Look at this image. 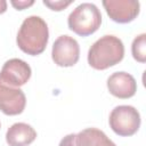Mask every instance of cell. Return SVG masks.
I'll list each match as a JSON object with an SVG mask.
<instances>
[{"instance_id":"cell-1","label":"cell","mask_w":146,"mask_h":146,"mask_svg":"<svg viewBox=\"0 0 146 146\" xmlns=\"http://www.w3.org/2000/svg\"><path fill=\"white\" fill-rule=\"evenodd\" d=\"M48 40V25L43 18L36 15H31L23 21L16 36L18 48L31 56H36L43 52Z\"/></svg>"},{"instance_id":"cell-2","label":"cell","mask_w":146,"mask_h":146,"mask_svg":"<svg viewBox=\"0 0 146 146\" xmlns=\"http://www.w3.org/2000/svg\"><path fill=\"white\" fill-rule=\"evenodd\" d=\"M124 57V46L120 38L106 34L96 40L88 50V64L95 70H106L119 64Z\"/></svg>"},{"instance_id":"cell-3","label":"cell","mask_w":146,"mask_h":146,"mask_svg":"<svg viewBox=\"0 0 146 146\" xmlns=\"http://www.w3.org/2000/svg\"><path fill=\"white\" fill-rule=\"evenodd\" d=\"M102 24V14L98 7L91 2H82L76 6L67 17V25L71 31L80 36H88L95 33Z\"/></svg>"},{"instance_id":"cell-4","label":"cell","mask_w":146,"mask_h":146,"mask_svg":"<svg viewBox=\"0 0 146 146\" xmlns=\"http://www.w3.org/2000/svg\"><path fill=\"white\" fill-rule=\"evenodd\" d=\"M110 128L121 137H129L135 135L141 123L139 112L131 105L115 106L110 113Z\"/></svg>"},{"instance_id":"cell-5","label":"cell","mask_w":146,"mask_h":146,"mask_svg":"<svg viewBox=\"0 0 146 146\" xmlns=\"http://www.w3.org/2000/svg\"><path fill=\"white\" fill-rule=\"evenodd\" d=\"M51 58L57 66L71 67L74 66L80 58V46L79 42L67 35H59L52 43Z\"/></svg>"},{"instance_id":"cell-6","label":"cell","mask_w":146,"mask_h":146,"mask_svg":"<svg viewBox=\"0 0 146 146\" xmlns=\"http://www.w3.org/2000/svg\"><path fill=\"white\" fill-rule=\"evenodd\" d=\"M103 6L108 17L120 24L132 22L140 10V3L136 0H104Z\"/></svg>"},{"instance_id":"cell-7","label":"cell","mask_w":146,"mask_h":146,"mask_svg":"<svg viewBox=\"0 0 146 146\" xmlns=\"http://www.w3.org/2000/svg\"><path fill=\"white\" fill-rule=\"evenodd\" d=\"M26 106V97L22 89L11 87L0 79V111L6 115H18Z\"/></svg>"},{"instance_id":"cell-8","label":"cell","mask_w":146,"mask_h":146,"mask_svg":"<svg viewBox=\"0 0 146 146\" xmlns=\"http://www.w3.org/2000/svg\"><path fill=\"white\" fill-rule=\"evenodd\" d=\"M31 75V66L21 58H10L6 60L0 71V79L5 83L17 88L24 86L30 80Z\"/></svg>"},{"instance_id":"cell-9","label":"cell","mask_w":146,"mask_h":146,"mask_svg":"<svg viewBox=\"0 0 146 146\" xmlns=\"http://www.w3.org/2000/svg\"><path fill=\"white\" fill-rule=\"evenodd\" d=\"M106 86L110 94L120 99L131 98L137 91L136 79L130 73L123 71L111 74L107 78Z\"/></svg>"},{"instance_id":"cell-10","label":"cell","mask_w":146,"mask_h":146,"mask_svg":"<svg viewBox=\"0 0 146 146\" xmlns=\"http://www.w3.org/2000/svg\"><path fill=\"white\" fill-rule=\"evenodd\" d=\"M36 138L34 128L24 122L10 125L6 132V141L9 146H29Z\"/></svg>"},{"instance_id":"cell-11","label":"cell","mask_w":146,"mask_h":146,"mask_svg":"<svg viewBox=\"0 0 146 146\" xmlns=\"http://www.w3.org/2000/svg\"><path fill=\"white\" fill-rule=\"evenodd\" d=\"M76 146H116L104 131L97 128H87L75 135Z\"/></svg>"},{"instance_id":"cell-12","label":"cell","mask_w":146,"mask_h":146,"mask_svg":"<svg viewBox=\"0 0 146 146\" xmlns=\"http://www.w3.org/2000/svg\"><path fill=\"white\" fill-rule=\"evenodd\" d=\"M131 54L135 60L138 63L146 62V34L140 33L131 43Z\"/></svg>"},{"instance_id":"cell-13","label":"cell","mask_w":146,"mask_h":146,"mask_svg":"<svg viewBox=\"0 0 146 146\" xmlns=\"http://www.w3.org/2000/svg\"><path fill=\"white\" fill-rule=\"evenodd\" d=\"M72 2H73L72 0H43V5L55 11H60L65 9Z\"/></svg>"},{"instance_id":"cell-14","label":"cell","mask_w":146,"mask_h":146,"mask_svg":"<svg viewBox=\"0 0 146 146\" xmlns=\"http://www.w3.org/2000/svg\"><path fill=\"white\" fill-rule=\"evenodd\" d=\"M10 3L17 10H23L31 7L34 3V0H10Z\"/></svg>"},{"instance_id":"cell-15","label":"cell","mask_w":146,"mask_h":146,"mask_svg":"<svg viewBox=\"0 0 146 146\" xmlns=\"http://www.w3.org/2000/svg\"><path fill=\"white\" fill-rule=\"evenodd\" d=\"M75 135L76 133H68L59 141L58 146H76L75 145Z\"/></svg>"},{"instance_id":"cell-16","label":"cell","mask_w":146,"mask_h":146,"mask_svg":"<svg viewBox=\"0 0 146 146\" xmlns=\"http://www.w3.org/2000/svg\"><path fill=\"white\" fill-rule=\"evenodd\" d=\"M7 10V1L0 0V14H3Z\"/></svg>"},{"instance_id":"cell-17","label":"cell","mask_w":146,"mask_h":146,"mask_svg":"<svg viewBox=\"0 0 146 146\" xmlns=\"http://www.w3.org/2000/svg\"><path fill=\"white\" fill-rule=\"evenodd\" d=\"M0 128H1V123H0Z\"/></svg>"}]
</instances>
